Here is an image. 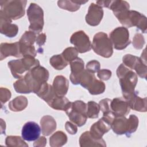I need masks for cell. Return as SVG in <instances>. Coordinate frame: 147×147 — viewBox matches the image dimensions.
Segmentation results:
<instances>
[{
  "mask_svg": "<svg viewBox=\"0 0 147 147\" xmlns=\"http://www.w3.org/2000/svg\"><path fill=\"white\" fill-rule=\"evenodd\" d=\"M138 60L139 57L130 54H126L122 57L123 64L126 67H127L131 69H134V67Z\"/></svg>",
  "mask_w": 147,
  "mask_h": 147,
  "instance_id": "74e56055",
  "label": "cell"
},
{
  "mask_svg": "<svg viewBox=\"0 0 147 147\" xmlns=\"http://www.w3.org/2000/svg\"><path fill=\"white\" fill-rule=\"evenodd\" d=\"M71 102L65 96H59L56 95L51 102L48 104L51 107L57 110L66 111L69 107Z\"/></svg>",
  "mask_w": 147,
  "mask_h": 147,
  "instance_id": "d4e9b609",
  "label": "cell"
},
{
  "mask_svg": "<svg viewBox=\"0 0 147 147\" xmlns=\"http://www.w3.org/2000/svg\"><path fill=\"white\" fill-rule=\"evenodd\" d=\"M27 16L30 22L29 30L38 34L44 26V11L42 9L35 3H31L27 10Z\"/></svg>",
  "mask_w": 147,
  "mask_h": 147,
  "instance_id": "9c48e42d",
  "label": "cell"
},
{
  "mask_svg": "<svg viewBox=\"0 0 147 147\" xmlns=\"http://www.w3.org/2000/svg\"><path fill=\"white\" fill-rule=\"evenodd\" d=\"M52 87L57 96H64L68 90L69 82L64 76L57 75L53 80Z\"/></svg>",
  "mask_w": 147,
  "mask_h": 147,
  "instance_id": "44dd1931",
  "label": "cell"
},
{
  "mask_svg": "<svg viewBox=\"0 0 147 147\" xmlns=\"http://www.w3.org/2000/svg\"><path fill=\"white\" fill-rule=\"evenodd\" d=\"M49 71L44 67L38 65L28 71L24 76L32 92L36 93L49 78Z\"/></svg>",
  "mask_w": 147,
  "mask_h": 147,
  "instance_id": "277c9868",
  "label": "cell"
},
{
  "mask_svg": "<svg viewBox=\"0 0 147 147\" xmlns=\"http://www.w3.org/2000/svg\"><path fill=\"white\" fill-rule=\"evenodd\" d=\"M70 67L71 71L69 75L70 80L73 84H79L80 78L84 70V63L82 59L78 57L70 62Z\"/></svg>",
  "mask_w": 147,
  "mask_h": 147,
  "instance_id": "d6986e66",
  "label": "cell"
},
{
  "mask_svg": "<svg viewBox=\"0 0 147 147\" xmlns=\"http://www.w3.org/2000/svg\"><path fill=\"white\" fill-rule=\"evenodd\" d=\"M91 48L95 53L105 58L111 57L113 53L112 42L107 34L102 32L94 35Z\"/></svg>",
  "mask_w": 147,
  "mask_h": 147,
  "instance_id": "8992f818",
  "label": "cell"
},
{
  "mask_svg": "<svg viewBox=\"0 0 147 147\" xmlns=\"http://www.w3.org/2000/svg\"><path fill=\"white\" fill-rule=\"evenodd\" d=\"M138 126V118L135 115L131 114L129 118L125 116L115 117L111 123V129L118 134H126L127 137L135 132Z\"/></svg>",
  "mask_w": 147,
  "mask_h": 147,
  "instance_id": "3957f363",
  "label": "cell"
},
{
  "mask_svg": "<svg viewBox=\"0 0 147 147\" xmlns=\"http://www.w3.org/2000/svg\"><path fill=\"white\" fill-rule=\"evenodd\" d=\"M78 50L75 48L68 47L63 51L61 55L66 61L70 63L78 58Z\"/></svg>",
  "mask_w": 147,
  "mask_h": 147,
  "instance_id": "d590c367",
  "label": "cell"
},
{
  "mask_svg": "<svg viewBox=\"0 0 147 147\" xmlns=\"http://www.w3.org/2000/svg\"><path fill=\"white\" fill-rule=\"evenodd\" d=\"M70 42L80 53L90 51L91 49L89 37L83 30H79L73 33L71 36Z\"/></svg>",
  "mask_w": 147,
  "mask_h": 147,
  "instance_id": "8fae6325",
  "label": "cell"
},
{
  "mask_svg": "<svg viewBox=\"0 0 147 147\" xmlns=\"http://www.w3.org/2000/svg\"><path fill=\"white\" fill-rule=\"evenodd\" d=\"M145 44L144 36L140 33H137L133 38V45L136 49H141Z\"/></svg>",
  "mask_w": 147,
  "mask_h": 147,
  "instance_id": "f35d334b",
  "label": "cell"
},
{
  "mask_svg": "<svg viewBox=\"0 0 147 147\" xmlns=\"http://www.w3.org/2000/svg\"><path fill=\"white\" fill-rule=\"evenodd\" d=\"M7 65L13 76L16 79H20L24 76L23 75L25 72H28L35 67L40 65V61L32 56L26 55L22 59L9 61Z\"/></svg>",
  "mask_w": 147,
  "mask_h": 147,
  "instance_id": "7a4b0ae2",
  "label": "cell"
},
{
  "mask_svg": "<svg viewBox=\"0 0 147 147\" xmlns=\"http://www.w3.org/2000/svg\"><path fill=\"white\" fill-rule=\"evenodd\" d=\"M112 72L110 70L107 69H99L98 71L97 76L98 77L102 80H109L111 76Z\"/></svg>",
  "mask_w": 147,
  "mask_h": 147,
  "instance_id": "b9f144b4",
  "label": "cell"
},
{
  "mask_svg": "<svg viewBox=\"0 0 147 147\" xmlns=\"http://www.w3.org/2000/svg\"><path fill=\"white\" fill-rule=\"evenodd\" d=\"M13 87L15 91L17 93L29 94L32 92L24 77L19 79L15 83H14Z\"/></svg>",
  "mask_w": 147,
  "mask_h": 147,
  "instance_id": "d6a6232c",
  "label": "cell"
},
{
  "mask_svg": "<svg viewBox=\"0 0 147 147\" xmlns=\"http://www.w3.org/2000/svg\"><path fill=\"white\" fill-rule=\"evenodd\" d=\"M11 96V92L9 90L6 88L1 87L0 89V101L1 105L5 103L7 101H8Z\"/></svg>",
  "mask_w": 147,
  "mask_h": 147,
  "instance_id": "ab89813d",
  "label": "cell"
},
{
  "mask_svg": "<svg viewBox=\"0 0 147 147\" xmlns=\"http://www.w3.org/2000/svg\"><path fill=\"white\" fill-rule=\"evenodd\" d=\"M111 2V1H96V5L100 6V7H107L109 8L110 5V3Z\"/></svg>",
  "mask_w": 147,
  "mask_h": 147,
  "instance_id": "bcb514c9",
  "label": "cell"
},
{
  "mask_svg": "<svg viewBox=\"0 0 147 147\" xmlns=\"http://www.w3.org/2000/svg\"><path fill=\"white\" fill-rule=\"evenodd\" d=\"M111 100L109 98H105L100 100L99 103L100 110L103 113V117L107 118L109 120L113 122L114 118H115L113 111L111 109Z\"/></svg>",
  "mask_w": 147,
  "mask_h": 147,
  "instance_id": "f546056e",
  "label": "cell"
},
{
  "mask_svg": "<svg viewBox=\"0 0 147 147\" xmlns=\"http://www.w3.org/2000/svg\"><path fill=\"white\" fill-rule=\"evenodd\" d=\"M46 38H47V36H46V34L45 33L39 34L36 37V44L38 47L42 46L46 41Z\"/></svg>",
  "mask_w": 147,
  "mask_h": 147,
  "instance_id": "ee69618b",
  "label": "cell"
},
{
  "mask_svg": "<svg viewBox=\"0 0 147 147\" xmlns=\"http://www.w3.org/2000/svg\"><path fill=\"white\" fill-rule=\"evenodd\" d=\"M109 8L113 11L114 16L116 17L123 12L129 10L130 5L129 3L125 1L115 0L111 1Z\"/></svg>",
  "mask_w": 147,
  "mask_h": 147,
  "instance_id": "83f0119b",
  "label": "cell"
},
{
  "mask_svg": "<svg viewBox=\"0 0 147 147\" xmlns=\"http://www.w3.org/2000/svg\"><path fill=\"white\" fill-rule=\"evenodd\" d=\"M36 94L42 99L47 104H49L53 98L56 95L53 90V87L47 82L44 83L40 87Z\"/></svg>",
  "mask_w": 147,
  "mask_h": 147,
  "instance_id": "cb8c5ba5",
  "label": "cell"
},
{
  "mask_svg": "<svg viewBox=\"0 0 147 147\" xmlns=\"http://www.w3.org/2000/svg\"><path fill=\"white\" fill-rule=\"evenodd\" d=\"M100 111L99 105L94 101H89L87 103V117L89 118H96L98 117Z\"/></svg>",
  "mask_w": 147,
  "mask_h": 147,
  "instance_id": "836d02e7",
  "label": "cell"
},
{
  "mask_svg": "<svg viewBox=\"0 0 147 147\" xmlns=\"http://www.w3.org/2000/svg\"><path fill=\"white\" fill-rule=\"evenodd\" d=\"M65 128L67 131L72 135L75 134L78 131V127L75 125V123H72V122L69 121L66 122L65 125Z\"/></svg>",
  "mask_w": 147,
  "mask_h": 147,
  "instance_id": "7bdbcfd3",
  "label": "cell"
},
{
  "mask_svg": "<svg viewBox=\"0 0 147 147\" xmlns=\"http://www.w3.org/2000/svg\"><path fill=\"white\" fill-rule=\"evenodd\" d=\"M87 105L82 100L71 102L65 113L69 119L79 127L84 125L87 119Z\"/></svg>",
  "mask_w": 147,
  "mask_h": 147,
  "instance_id": "52a82bcc",
  "label": "cell"
},
{
  "mask_svg": "<svg viewBox=\"0 0 147 147\" xmlns=\"http://www.w3.org/2000/svg\"><path fill=\"white\" fill-rule=\"evenodd\" d=\"M49 63L52 67L57 70H61L68 64V63L65 60L61 55H53L51 57Z\"/></svg>",
  "mask_w": 147,
  "mask_h": 147,
  "instance_id": "4dcf8cb0",
  "label": "cell"
},
{
  "mask_svg": "<svg viewBox=\"0 0 147 147\" xmlns=\"http://www.w3.org/2000/svg\"><path fill=\"white\" fill-rule=\"evenodd\" d=\"M20 52L22 56H25L26 55H30L33 57H36L37 55V51L35 47L33 45H27L21 44L19 42Z\"/></svg>",
  "mask_w": 147,
  "mask_h": 147,
  "instance_id": "8d00e7d4",
  "label": "cell"
},
{
  "mask_svg": "<svg viewBox=\"0 0 147 147\" xmlns=\"http://www.w3.org/2000/svg\"><path fill=\"white\" fill-rule=\"evenodd\" d=\"M42 134L48 136L53 133L56 129V122L53 117L51 115H44L40 120Z\"/></svg>",
  "mask_w": 147,
  "mask_h": 147,
  "instance_id": "603a6c76",
  "label": "cell"
},
{
  "mask_svg": "<svg viewBox=\"0 0 147 147\" xmlns=\"http://www.w3.org/2000/svg\"><path fill=\"white\" fill-rule=\"evenodd\" d=\"M125 99L127 101L130 109L140 112L146 111V98H141L138 96L137 91L127 96Z\"/></svg>",
  "mask_w": 147,
  "mask_h": 147,
  "instance_id": "ffe728a7",
  "label": "cell"
},
{
  "mask_svg": "<svg viewBox=\"0 0 147 147\" xmlns=\"http://www.w3.org/2000/svg\"><path fill=\"white\" fill-rule=\"evenodd\" d=\"M20 136H9L6 138L5 144L7 146H28V145Z\"/></svg>",
  "mask_w": 147,
  "mask_h": 147,
  "instance_id": "1f68e13d",
  "label": "cell"
},
{
  "mask_svg": "<svg viewBox=\"0 0 147 147\" xmlns=\"http://www.w3.org/2000/svg\"><path fill=\"white\" fill-rule=\"evenodd\" d=\"M79 84L86 88L91 95H99L102 94L106 88L105 83L96 79L94 73L84 69L82 74Z\"/></svg>",
  "mask_w": 147,
  "mask_h": 147,
  "instance_id": "ba28073f",
  "label": "cell"
},
{
  "mask_svg": "<svg viewBox=\"0 0 147 147\" xmlns=\"http://www.w3.org/2000/svg\"><path fill=\"white\" fill-rule=\"evenodd\" d=\"M110 39L115 49L122 50L129 45L131 41L129 33L126 27H117L110 33Z\"/></svg>",
  "mask_w": 147,
  "mask_h": 147,
  "instance_id": "30bf717a",
  "label": "cell"
},
{
  "mask_svg": "<svg viewBox=\"0 0 147 147\" xmlns=\"http://www.w3.org/2000/svg\"><path fill=\"white\" fill-rule=\"evenodd\" d=\"M21 57L18 42L14 43L2 42L0 45V59L3 60L8 56Z\"/></svg>",
  "mask_w": 147,
  "mask_h": 147,
  "instance_id": "ac0fdd59",
  "label": "cell"
},
{
  "mask_svg": "<svg viewBox=\"0 0 147 147\" xmlns=\"http://www.w3.org/2000/svg\"><path fill=\"white\" fill-rule=\"evenodd\" d=\"M79 144L81 147L88 146H106L105 140L102 138L100 140L94 139L90 135L89 131L84 132L79 138Z\"/></svg>",
  "mask_w": 147,
  "mask_h": 147,
  "instance_id": "7402d4cb",
  "label": "cell"
},
{
  "mask_svg": "<svg viewBox=\"0 0 147 147\" xmlns=\"http://www.w3.org/2000/svg\"><path fill=\"white\" fill-rule=\"evenodd\" d=\"M36 39V33L32 31H25L19 40V42L27 45H33Z\"/></svg>",
  "mask_w": 147,
  "mask_h": 147,
  "instance_id": "e575fe53",
  "label": "cell"
},
{
  "mask_svg": "<svg viewBox=\"0 0 147 147\" xmlns=\"http://www.w3.org/2000/svg\"><path fill=\"white\" fill-rule=\"evenodd\" d=\"M126 26V28L136 26L138 29L141 30L142 33H145L147 28L146 17L137 11L129 10Z\"/></svg>",
  "mask_w": 147,
  "mask_h": 147,
  "instance_id": "4fadbf2b",
  "label": "cell"
},
{
  "mask_svg": "<svg viewBox=\"0 0 147 147\" xmlns=\"http://www.w3.org/2000/svg\"><path fill=\"white\" fill-rule=\"evenodd\" d=\"M88 1H67L60 0L57 1V5L59 7L69 11H76L78 10L81 5L85 4Z\"/></svg>",
  "mask_w": 147,
  "mask_h": 147,
  "instance_id": "484cf974",
  "label": "cell"
},
{
  "mask_svg": "<svg viewBox=\"0 0 147 147\" xmlns=\"http://www.w3.org/2000/svg\"><path fill=\"white\" fill-rule=\"evenodd\" d=\"M67 136L62 131H57L53 133L49 138V145L51 147H59L66 144Z\"/></svg>",
  "mask_w": 147,
  "mask_h": 147,
  "instance_id": "f1b7e54d",
  "label": "cell"
},
{
  "mask_svg": "<svg viewBox=\"0 0 147 147\" xmlns=\"http://www.w3.org/2000/svg\"><path fill=\"white\" fill-rule=\"evenodd\" d=\"M26 3L25 0H1L0 11L11 20H18L24 16Z\"/></svg>",
  "mask_w": 147,
  "mask_h": 147,
  "instance_id": "5b68a950",
  "label": "cell"
},
{
  "mask_svg": "<svg viewBox=\"0 0 147 147\" xmlns=\"http://www.w3.org/2000/svg\"><path fill=\"white\" fill-rule=\"evenodd\" d=\"M117 75L119 78L123 98L126 99L135 92L134 89L138 81L137 75L123 64H121L118 67Z\"/></svg>",
  "mask_w": 147,
  "mask_h": 147,
  "instance_id": "6da1fadb",
  "label": "cell"
},
{
  "mask_svg": "<svg viewBox=\"0 0 147 147\" xmlns=\"http://www.w3.org/2000/svg\"><path fill=\"white\" fill-rule=\"evenodd\" d=\"M0 32L8 37H15L18 32L17 25L12 24V20L0 11Z\"/></svg>",
  "mask_w": 147,
  "mask_h": 147,
  "instance_id": "9a60e30c",
  "label": "cell"
},
{
  "mask_svg": "<svg viewBox=\"0 0 147 147\" xmlns=\"http://www.w3.org/2000/svg\"><path fill=\"white\" fill-rule=\"evenodd\" d=\"M103 16V10L102 7L94 3H91L88 7L85 19L88 25L95 26L100 24Z\"/></svg>",
  "mask_w": 147,
  "mask_h": 147,
  "instance_id": "5bb4252c",
  "label": "cell"
},
{
  "mask_svg": "<svg viewBox=\"0 0 147 147\" xmlns=\"http://www.w3.org/2000/svg\"><path fill=\"white\" fill-rule=\"evenodd\" d=\"M111 123L112 122L110 120L102 117L91 126L89 131L90 135L96 140L102 138V136L111 129Z\"/></svg>",
  "mask_w": 147,
  "mask_h": 147,
  "instance_id": "7c38bea8",
  "label": "cell"
},
{
  "mask_svg": "<svg viewBox=\"0 0 147 147\" xmlns=\"http://www.w3.org/2000/svg\"><path fill=\"white\" fill-rule=\"evenodd\" d=\"M110 106L115 117L126 116L130 110L127 101L122 98H114L111 101Z\"/></svg>",
  "mask_w": 147,
  "mask_h": 147,
  "instance_id": "e0dca14e",
  "label": "cell"
},
{
  "mask_svg": "<svg viewBox=\"0 0 147 147\" xmlns=\"http://www.w3.org/2000/svg\"><path fill=\"white\" fill-rule=\"evenodd\" d=\"M47 144V139L46 138H45V137L44 136H41L40 137H39L38 139H37L34 144H33V146L35 147L37 146H40V147H42V146H45Z\"/></svg>",
  "mask_w": 147,
  "mask_h": 147,
  "instance_id": "f6af8a7d",
  "label": "cell"
},
{
  "mask_svg": "<svg viewBox=\"0 0 147 147\" xmlns=\"http://www.w3.org/2000/svg\"><path fill=\"white\" fill-rule=\"evenodd\" d=\"M100 67V63L97 60H91L87 63L86 64V69L92 73H95L98 72Z\"/></svg>",
  "mask_w": 147,
  "mask_h": 147,
  "instance_id": "60d3db41",
  "label": "cell"
},
{
  "mask_svg": "<svg viewBox=\"0 0 147 147\" xmlns=\"http://www.w3.org/2000/svg\"><path fill=\"white\" fill-rule=\"evenodd\" d=\"M27 98L22 95L17 96L9 103V107L12 111H21L28 106Z\"/></svg>",
  "mask_w": 147,
  "mask_h": 147,
  "instance_id": "4316f807",
  "label": "cell"
},
{
  "mask_svg": "<svg viewBox=\"0 0 147 147\" xmlns=\"http://www.w3.org/2000/svg\"><path fill=\"white\" fill-rule=\"evenodd\" d=\"M41 133V128L39 125L33 121L26 122L22 127V138L28 141H35L38 139Z\"/></svg>",
  "mask_w": 147,
  "mask_h": 147,
  "instance_id": "2e32d148",
  "label": "cell"
}]
</instances>
